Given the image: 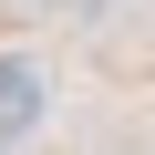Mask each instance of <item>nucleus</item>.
<instances>
[{
    "label": "nucleus",
    "mask_w": 155,
    "mask_h": 155,
    "mask_svg": "<svg viewBox=\"0 0 155 155\" xmlns=\"http://www.w3.org/2000/svg\"><path fill=\"white\" fill-rule=\"evenodd\" d=\"M31 124H41V62L0 52V145H11V134H31Z\"/></svg>",
    "instance_id": "obj_1"
}]
</instances>
